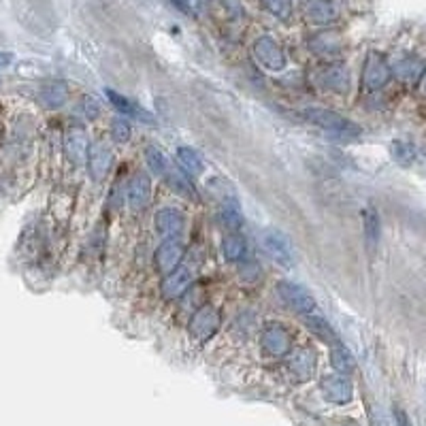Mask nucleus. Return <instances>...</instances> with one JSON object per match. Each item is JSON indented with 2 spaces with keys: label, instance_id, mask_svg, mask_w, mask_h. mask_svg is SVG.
I'll list each match as a JSON object with an SVG mask.
<instances>
[{
  "label": "nucleus",
  "instance_id": "obj_1",
  "mask_svg": "<svg viewBox=\"0 0 426 426\" xmlns=\"http://www.w3.org/2000/svg\"><path fill=\"white\" fill-rule=\"evenodd\" d=\"M303 116H305L311 124L320 126V128L327 130V132H331V135L343 137V139H354V137L360 135V128H358L352 120L339 116L337 111H329V109H305Z\"/></svg>",
  "mask_w": 426,
  "mask_h": 426
},
{
  "label": "nucleus",
  "instance_id": "obj_2",
  "mask_svg": "<svg viewBox=\"0 0 426 426\" xmlns=\"http://www.w3.org/2000/svg\"><path fill=\"white\" fill-rule=\"evenodd\" d=\"M260 245L271 260H275L284 269L294 266V247L286 233L277 228H264L260 233Z\"/></svg>",
  "mask_w": 426,
  "mask_h": 426
},
{
  "label": "nucleus",
  "instance_id": "obj_3",
  "mask_svg": "<svg viewBox=\"0 0 426 426\" xmlns=\"http://www.w3.org/2000/svg\"><path fill=\"white\" fill-rule=\"evenodd\" d=\"M260 345L264 354H269L273 358H284L294 350V337L284 324L269 322L260 333Z\"/></svg>",
  "mask_w": 426,
  "mask_h": 426
},
{
  "label": "nucleus",
  "instance_id": "obj_4",
  "mask_svg": "<svg viewBox=\"0 0 426 426\" xmlns=\"http://www.w3.org/2000/svg\"><path fill=\"white\" fill-rule=\"evenodd\" d=\"M390 77H392V69L386 62V58L378 51H369L364 67H362V85H364V90L378 92L390 81Z\"/></svg>",
  "mask_w": 426,
  "mask_h": 426
},
{
  "label": "nucleus",
  "instance_id": "obj_5",
  "mask_svg": "<svg viewBox=\"0 0 426 426\" xmlns=\"http://www.w3.org/2000/svg\"><path fill=\"white\" fill-rule=\"evenodd\" d=\"M222 324V315L216 307L211 305H202L200 309L194 311L192 320H190V335L196 339V341H207L211 339L213 335L218 333Z\"/></svg>",
  "mask_w": 426,
  "mask_h": 426
},
{
  "label": "nucleus",
  "instance_id": "obj_6",
  "mask_svg": "<svg viewBox=\"0 0 426 426\" xmlns=\"http://www.w3.org/2000/svg\"><path fill=\"white\" fill-rule=\"evenodd\" d=\"M277 294L282 296V301L294 309L296 313L301 315H311L317 311V305H315V298L311 296V292L307 288H303L301 284H294V282H280L277 284Z\"/></svg>",
  "mask_w": 426,
  "mask_h": 426
},
{
  "label": "nucleus",
  "instance_id": "obj_7",
  "mask_svg": "<svg viewBox=\"0 0 426 426\" xmlns=\"http://www.w3.org/2000/svg\"><path fill=\"white\" fill-rule=\"evenodd\" d=\"M88 173L94 181H102L106 175H109L111 167H114V151L111 147L106 145V141H92L88 147Z\"/></svg>",
  "mask_w": 426,
  "mask_h": 426
},
{
  "label": "nucleus",
  "instance_id": "obj_8",
  "mask_svg": "<svg viewBox=\"0 0 426 426\" xmlns=\"http://www.w3.org/2000/svg\"><path fill=\"white\" fill-rule=\"evenodd\" d=\"M254 56L264 69H269L273 73L286 69V53L280 47V43L273 41L271 36H260L254 43Z\"/></svg>",
  "mask_w": 426,
  "mask_h": 426
},
{
  "label": "nucleus",
  "instance_id": "obj_9",
  "mask_svg": "<svg viewBox=\"0 0 426 426\" xmlns=\"http://www.w3.org/2000/svg\"><path fill=\"white\" fill-rule=\"evenodd\" d=\"M184 256L186 245L181 243V239H165L156 249V269L167 277L169 273L179 269Z\"/></svg>",
  "mask_w": 426,
  "mask_h": 426
},
{
  "label": "nucleus",
  "instance_id": "obj_10",
  "mask_svg": "<svg viewBox=\"0 0 426 426\" xmlns=\"http://www.w3.org/2000/svg\"><path fill=\"white\" fill-rule=\"evenodd\" d=\"M320 390H322V394L329 403H335V405H345L354 397L352 382L348 380V376H341V373L327 376L322 382H320Z\"/></svg>",
  "mask_w": 426,
  "mask_h": 426
},
{
  "label": "nucleus",
  "instance_id": "obj_11",
  "mask_svg": "<svg viewBox=\"0 0 426 426\" xmlns=\"http://www.w3.org/2000/svg\"><path fill=\"white\" fill-rule=\"evenodd\" d=\"M153 224H156V231L165 239H179V235L186 228V216L179 209L165 207V209H160L156 213Z\"/></svg>",
  "mask_w": 426,
  "mask_h": 426
},
{
  "label": "nucleus",
  "instance_id": "obj_12",
  "mask_svg": "<svg viewBox=\"0 0 426 426\" xmlns=\"http://www.w3.org/2000/svg\"><path fill=\"white\" fill-rule=\"evenodd\" d=\"M288 371L296 382H307L315 371V354L309 348H298L290 352Z\"/></svg>",
  "mask_w": 426,
  "mask_h": 426
},
{
  "label": "nucleus",
  "instance_id": "obj_13",
  "mask_svg": "<svg viewBox=\"0 0 426 426\" xmlns=\"http://www.w3.org/2000/svg\"><path fill=\"white\" fill-rule=\"evenodd\" d=\"M126 196H128V205L135 211H141L149 205L151 200V181L145 173H135L128 181L126 188Z\"/></svg>",
  "mask_w": 426,
  "mask_h": 426
},
{
  "label": "nucleus",
  "instance_id": "obj_14",
  "mask_svg": "<svg viewBox=\"0 0 426 426\" xmlns=\"http://www.w3.org/2000/svg\"><path fill=\"white\" fill-rule=\"evenodd\" d=\"M194 284V271L188 269V266H179L173 273H169L163 282V294L167 298H179L184 296L190 286Z\"/></svg>",
  "mask_w": 426,
  "mask_h": 426
},
{
  "label": "nucleus",
  "instance_id": "obj_15",
  "mask_svg": "<svg viewBox=\"0 0 426 426\" xmlns=\"http://www.w3.org/2000/svg\"><path fill=\"white\" fill-rule=\"evenodd\" d=\"M207 190L211 192L213 198L218 200L220 209H241L237 190H235V186L226 177H213V179H209Z\"/></svg>",
  "mask_w": 426,
  "mask_h": 426
},
{
  "label": "nucleus",
  "instance_id": "obj_16",
  "mask_svg": "<svg viewBox=\"0 0 426 426\" xmlns=\"http://www.w3.org/2000/svg\"><path fill=\"white\" fill-rule=\"evenodd\" d=\"M362 233H364L366 247L373 252L380 245V239H382V220H380V213L373 207H366L362 213Z\"/></svg>",
  "mask_w": 426,
  "mask_h": 426
},
{
  "label": "nucleus",
  "instance_id": "obj_17",
  "mask_svg": "<svg viewBox=\"0 0 426 426\" xmlns=\"http://www.w3.org/2000/svg\"><path fill=\"white\" fill-rule=\"evenodd\" d=\"M305 13L313 24H331L337 20V9L331 0H305Z\"/></svg>",
  "mask_w": 426,
  "mask_h": 426
},
{
  "label": "nucleus",
  "instance_id": "obj_18",
  "mask_svg": "<svg viewBox=\"0 0 426 426\" xmlns=\"http://www.w3.org/2000/svg\"><path fill=\"white\" fill-rule=\"evenodd\" d=\"M106 98L111 100V104L116 106V109L122 114V116H126V118H135V120H145V122H153V118L145 111V109H141L139 104H135V102H130L126 96H122V94H118L116 90H106Z\"/></svg>",
  "mask_w": 426,
  "mask_h": 426
},
{
  "label": "nucleus",
  "instance_id": "obj_19",
  "mask_svg": "<svg viewBox=\"0 0 426 426\" xmlns=\"http://www.w3.org/2000/svg\"><path fill=\"white\" fill-rule=\"evenodd\" d=\"M88 139H85V132L81 128H71L69 135H67V156L71 163L79 165L83 158H88Z\"/></svg>",
  "mask_w": 426,
  "mask_h": 426
},
{
  "label": "nucleus",
  "instance_id": "obj_20",
  "mask_svg": "<svg viewBox=\"0 0 426 426\" xmlns=\"http://www.w3.org/2000/svg\"><path fill=\"white\" fill-rule=\"evenodd\" d=\"M177 163H179V167H181L188 175H192V177L205 173V160H202V156H200L194 147H188V145L179 147V149H177Z\"/></svg>",
  "mask_w": 426,
  "mask_h": 426
},
{
  "label": "nucleus",
  "instance_id": "obj_21",
  "mask_svg": "<svg viewBox=\"0 0 426 426\" xmlns=\"http://www.w3.org/2000/svg\"><path fill=\"white\" fill-rule=\"evenodd\" d=\"M309 47L317 56H335L341 51V39L337 32H320L309 41Z\"/></svg>",
  "mask_w": 426,
  "mask_h": 426
},
{
  "label": "nucleus",
  "instance_id": "obj_22",
  "mask_svg": "<svg viewBox=\"0 0 426 426\" xmlns=\"http://www.w3.org/2000/svg\"><path fill=\"white\" fill-rule=\"evenodd\" d=\"M320 81L324 88L333 92H345L348 90V69L343 64H329L320 73Z\"/></svg>",
  "mask_w": 426,
  "mask_h": 426
},
{
  "label": "nucleus",
  "instance_id": "obj_23",
  "mask_svg": "<svg viewBox=\"0 0 426 426\" xmlns=\"http://www.w3.org/2000/svg\"><path fill=\"white\" fill-rule=\"evenodd\" d=\"M305 324L309 327V331H311V333H315L320 339H322L324 343H329V345H333V343H337V341H339V339H337V335H335V331H333V327L327 322L324 315H320L317 311H315V313H311V315H305Z\"/></svg>",
  "mask_w": 426,
  "mask_h": 426
},
{
  "label": "nucleus",
  "instance_id": "obj_24",
  "mask_svg": "<svg viewBox=\"0 0 426 426\" xmlns=\"http://www.w3.org/2000/svg\"><path fill=\"white\" fill-rule=\"evenodd\" d=\"M43 106H47V109H58V106H62L69 98V90L64 83H51V85H45L39 94Z\"/></svg>",
  "mask_w": 426,
  "mask_h": 426
},
{
  "label": "nucleus",
  "instance_id": "obj_25",
  "mask_svg": "<svg viewBox=\"0 0 426 426\" xmlns=\"http://www.w3.org/2000/svg\"><path fill=\"white\" fill-rule=\"evenodd\" d=\"M331 364L337 373H341V376H350L354 371V358L341 341L331 345Z\"/></svg>",
  "mask_w": 426,
  "mask_h": 426
},
{
  "label": "nucleus",
  "instance_id": "obj_26",
  "mask_svg": "<svg viewBox=\"0 0 426 426\" xmlns=\"http://www.w3.org/2000/svg\"><path fill=\"white\" fill-rule=\"evenodd\" d=\"M424 69H426V67H424L418 58H403L401 62H397V67H394L392 73H394L401 81L411 83V81H420V79H422Z\"/></svg>",
  "mask_w": 426,
  "mask_h": 426
},
{
  "label": "nucleus",
  "instance_id": "obj_27",
  "mask_svg": "<svg viewBox=\"0 0 426 426\" xmlns=\"http://www.w3.org/2000/svg\"><path fill=\"white\" fill-rule=\"evenodd\" d=\"M167 184L177 192V194H181V196H186V198H190V200H198V194H196V188L192 186V181H190V177L188 175H184L181 171H175V169H171L169 173H167Z\"/></svg>",
  "mask_w": 426,
  "mask_h": 426
},
{
  "label": "nucleus",
  "instance_id": "obj_28",
  "mask_svg": "<svg viewBox=\"0 0 426 426\" xmlns=\"http://www.w3.org/2000/svg\"><path fill=\"white\" fill-rule=\"evenodd\" d=\"M145 160H147V167L153 175H160V177H167V173L171 171V165H169V158L165 156L163 149H158L156 145H149L145 149Z\"/></svg>",
  "mask_w": 426,
  "mask_h": 426
},
{
  "label": "nucleus",
  "instance_id": "obj_29",
  "mask_svg": "<svg viewBox=\"0 0 426 426\" xmlns=\"http://www.w3.org/2000/svg\"><path fill=\"white\" fill-rule=\"evenodd\" d=\"M245 249H247L245 239L239 237V235H226L224 241H222V254H224V258L231 260V262H239V260H243Z\"/></svg>",
  "mask_w": 426,
  "mask_h": 426
},
{
  "label": "nucleus",
  "instance_id": "obj_30",
  "mask_svg": "<svg viewBox=\"0 0 426 426\" xmlns=\"http://www.w3.org/2000/svg\"><path fill=\"white\" fill-rule=\"evenodd\" d=\"M392 156H394V160L399 165H403V167H409L413 160H415V147L411 145V143H407V141H394L392 143Z\"/></svg>",
  "mask_w": 426,
  "mask_h": 426
},
{
  "label": "nucleus",
  "instance_id": "obj_31",
  "mask_svg": "<svg viewBox=\"0 0 426 426\" xmlns=\"http://www.w3.org/2000/svg\"><path fill=\"white\" fill-rule=\"evenodd\" d=\"M220 224L231 233L237 235L243 226V216L239 209H220Z\"/></svg>",
  "mask_w": 426,
  "mask_h": 426
},
{
  "label": "nucleus",
  "instance_id": "obj_32",
  "mask_svg": "<svg viewBox=\"0 0 426 426\" xmlns=\"http://www.w3.org/2000/svg\"><path fill=\"white\" fill-rule=\"evenodd\" d=\"M262 5L269 9L275 18L288 22L292 18V3L290 0H262Z\"/></svg>",
  "mask_w": 426,
  "mask_h": 426
},
{
  "label": "nucleus",
  "instance_id": "obj_33",
  "mask_svg": "<svg viewBox=\"0 0 426 426\" xmlns=\"http://www.w3.org/2000/svg\"><path fill=\"white\" fill-rule=\"evenodd\" d=\"M130 124L124 118H116L111 122V139L116 143H128L130 141Z\"/></svg>",
  "mask_w": 426,
  "mask_h": 426
},
{
  "label": "nucleus",
  "instance_id": "obj_34",
  "mask_svg": "<svg viewBox=\"0 0 426 426\" xmlns=\"http://www.w3.org/2000/svg\"><path fill=\"white\" fill-rule=\"evenodd\" d=\"M83 111H85V116L90 118V120H96L98 116H100V102L96 100V98H92V96H88L85 100H83Z\"/></svg>",
  "mask_w": 426,
  "mask_h": 426
},
{
  "label": "nucleus",
  "instance_id": "obj_35",
  "mask_svg": "<svg viewBox=\"0 0 426 426\" xmlns=\"http://www.w3.org/2000/svg\"><path fill=\"white\" fill-rule=\"evenodd\" d=\"M392 415H394L397 426H413V424H411V420H409V415H407V411H405L403 407L394 405V407H392Z\"/></svg>",
  "mask_w": 426,
  "mask_h": 426
},
{
  "label": "nucleus",
  "instance_id": "obj_36",
  "mask_svg": "<svg viewBox=\"0 0 426 426\" xmlns=\"http://www.w3.org/2000/svg\"><path fill=\"white\" fill-rule=\"evenodd\" d=\"M371 426H390L382 409H373L371 411Z\"/></svg>",
  "mask_w": 426,
  "mask_h": 426
},
{
  "label": "nucleus",
  "instance_id": "obj_37",
  "mask_svg": "<svg viewBox=\"0 0 426 426\" xmlns=\"http://www.w3.org/2000/svg\"><path fill=\"white\" fill-rule=\"evenodd\" d=\"M171 5H173L175 9H179L181 13H186V15H190V13H192V5H190V0H171Z\"/></svg>",
  "mask_w": 426,
  "mask_h": 426
},
{
  "label": "nucleus",
  "instance_id": "obj_38",
  "mask_svg": "<svg viewBox=\"0 0 426 426\" xmlns=\"http://www.w3.org/2000/svg\"><path fill=\"white\" fill-rule=\"evenodd\" d=\"M11 60H13L11 53H0V69H3V67H9Z\"/></svg>",
  "mask_w": 426,
  "mask_h": 426
},
{
  "label": "nucleus",
  "instance_id": "obj_39",
  "mask_svg": "<svg viewBox=\"0 0 426 426\" xmlns=\"http://www.w3.org/2000/svg\"><path fill=\"white\" fill-rule=\"evenodd\" d=\"M420 88H422V92L426 94V69H424V75H422V79H420Z\"/></svg>",
  "mask_w": 426,
  "mask_h": 426
}]
</instances>
